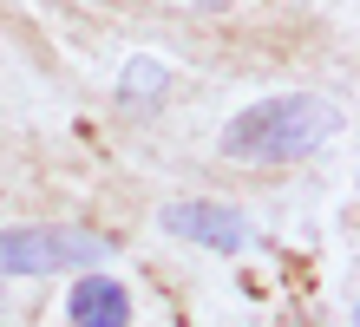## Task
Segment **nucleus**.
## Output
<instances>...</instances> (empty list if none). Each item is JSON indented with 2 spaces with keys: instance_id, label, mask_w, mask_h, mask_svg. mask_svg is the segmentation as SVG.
I'll return each instance as SVG.
<instances>
[{
  "instance_id": "39448f33",
  "label": "nucleus",
  "mask_w": 360,
  "mask_h": 327,
  "mask_svg": "<svg viewBox=\"0 0 360 327\" xmlns=\"http://www.w3.org/2000/svg\"><path fill=\"white\" fill-rule=\"evenodd\" d=\"M164 85H171V72H164L158 59H131V65H124V85H118V92H124V98H158Z\"/></svg>"
},
{
  "instance_id": "20e7f679",
  "label": "nucleus",
  "mask_w": 360,
  "mask_h": 327,
  "mask_svg": "<svg viewBox=\"0 0 360 327\" xmlns=\"http://www.w3.org/2000/svg\"><path fill=\"white\" fill-rule=\"evenodd\" d=\"M66 321H72V327H124V321H131V295H124V281H112V275L72 281Z\"/></svg>"
},
{
  "instance_id": "f03ea898",
  "label": "nucleus",
  "mask_w": 360,
  "mask_h": 327,
  "mask_svg": "<svg viewBox=\"0 0 360 327\" xmlns=\"http://www.w3.org/2000/svg\"><path fill=\"white\" fill-rule=\"evenodd\" d=\"M112 255V236L72 229V223H27L0 229V275H66V269H98Z\"/></svg>"
},
{
  "instance_id": "7ed1b4c3",
  "label": "nucleus",
  "mask_w": 360,
  "mask_h": 327,
  "mask_svg": "<svg viewBox=\"0 0 360 327\" xmlns=\"http://www.w3.org/2000/svg\"><path fill=\"white\" fill-rule=\"evenodd\" d=\"M158 223L171 229V236H184V243H197V249H223V255L249 243V216H236L229 203H203V196H197V203H171Z\"/></svg>"
},
{
  "instance_id": "f257e3e1",
  "label": "nucleus",
  "mask_w": 360,
  "mask_h": 327,
  "mask_svg": "<svg viewBox=\"0 0 360 327\" xmlns=\"http://www.w3.org/2000/svg\"><path fill=\"white\" fill-rule=\"evenodd\" d=\"M347 112L321 92H282V98H262L236 112L223 124V158L236 164H295V158H314L328 138H341Z\"/></svg>"
}]
</instances>
